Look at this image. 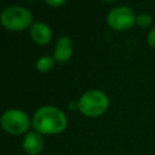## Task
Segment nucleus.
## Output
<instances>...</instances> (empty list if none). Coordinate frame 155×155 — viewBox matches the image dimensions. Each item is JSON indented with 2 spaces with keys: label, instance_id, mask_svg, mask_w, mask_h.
<instances>
[{
  "label": "nucleus",
  "instance_id": "obj_1",
  "mask_svg": "<svg viewBox=\"0 0 155 155\" xmlns=\"http://www.w3.org/2000/svg\"><path fill=\"white\" fill-rule=\"evenodd\" d=\"M31 125L34 130L41 134H58L67 128L68 117L59 108L44 105L34 113Z\"/></svg>",
  "mask_w": 155,
  "mask_h": 155
},
{
  "label": "nucleus",
  "instance_id": "obj_2",
  "mask_svg": "<svg viewBox=\"0 0 155 155\" xmlns=\"http://www.w3.org/2000/svg\"><path fill=\"white\" fill-rule=\"evenodd\" d=\"M110 105L109 96L98 88L85 91L78 101V110L87 117H98L107 113Z\"/></svg>",
  "mask_w": 155,
  "mask_h": 155
},
{
  "label": "nucleus",
  "instance_id": "obj_3",
  "mask_svg": "<svg viewBox=\"0 0 155 155\" xmlns=\"http://www.w3.org/2000/svg\"><path fill=\"white\" fill-rule=\"evenodd\" d=\"M1 25L11 31H21L29 29L33 22L31 12L23 6H8L0 15Z\"/></svg>",
  "mask_w": 155,
  "mask_h": 155
},
{
  "label": "nucleus",
  "instance_id": "obj_4",
  "mask_svg": "<svg viewBox=\"0 0 155 155\" xmlns=\"http://www.w3.org/2000/svg\"><path fill=\"white\" fill-rule=\"evenodd\" d=\"M0 125L2 130L10 134L19 136L29 132L31 119L21 109H7L0 116Z\"/></svg>",
  "mask_w": 155,
  "mask_h": 155
},
{
  "label": "nucleus",
  "instance_id": "obj_5",
  "mask_svg": "<svg viewBox=\"0 0 155 155\" xmlns=\"http://www.w3.org/2000/svg\"><path fill=\"white\" fill-rule=\"evenodd\" d=\"M136 18L137 15L131 7L119 5L108 12L107 24L115 31H126L136 25Z\"/></svg>",
  "mask_w": 155,
  "mask_h": 155
},
{
  "label": "nucleus",
  "instance_id": "obj_6",
  "mask_svg": "<svg viewBox=\"0 0 155 155\" xmlns=\"http://www.w3.org/2000/svg\"><path fill=\"white\" fill-rule=\"evenodd\" d=\"M45 147V142H44V137L41 133H39L38 131H29L24 134L23 138V143H22V148L23 151L28 155H39Z\"/></svg>",
  "mask_w": 155,
  "mask_h": 155
},
{
  "label": "nucleus",
  "instance_id": "obj_7",
  "mask_svg": "<svg viewBox=\"0 0 155 155\" xmlns=\"http://www.w3.org/2000/svg\"><path fill=\"white\" fill-rule=\"evenodd\" d=\"M29 35L36 45L45 46L52 39V29L45 22H34L29 28Z\"/></svg>",
  "mask_w": 155,
  "mask_h": 155
},
{
  "label": "nucleus",
  "instance_id": "obj_8",
  "mask_svg": "<svg viewBox=\"0 0 155 155\" xmlns=\"http://www.w3.org/2000/svg\"><path fill=\"white\" fill-rule=\"evenodd\" d=\"M73 56V44L69 36H61L54 45L53 50V58L56 62L65 63L68 62Z\"/></svg>",
  "mask_w": 155,
  "mask_h": 155
},
{
  "label": "nucleus",
  "instance_id": "obj_9",
  "mask_svg": "<svg viewBox=\"0 0 155 155\" xmlns=\"http://www.w3.org/2000/svg\"><path fill=\"white\" fill-rule=\"evenodd\" d=\"M54 62L56 59L53 57H48V56H42L40 58L36 59L35 62V68L36 70H39L40 73H47L50 71L53 65H54Z\"/></svg>",
  "mask_w": 155,
  "mask_h": 155
},
{
  "label": "nucleus",
  "instance_id": "obj_10",
  "mask_svg": "<svg viewBox=\"0 0 155 155\" xmlns=\"http://www.w3.org/2000/svg\"><path fill=\"white\" fill-rule=\"evenodd\" d=\"M136 25L138 28H142V29L151 28L153 27V17L149 13H147V12H142V13L137 15Z\"/></svg>",
  "mask_w": 155,
  "mask_h": 155
},
{
  "label": "nucleus",
  "instance_id": "obj_11",
  "mask_svg": "<svg viewBox=\"0 0 155 155\" xmlns=\"http://www.w3.org/2000/svg\"><path fill=\"white\" fill-rule=\"evenodd\" d=\"M147 44L155 50V25H153L147 34Z\"/></svg>",
  "mask_w": 155,
  "mask_h": 155
},
{
  "label": "nucleus",
  "instance_id": "obj_12",
  "mask_svg": "<svg viewBox=\"0 0 155 155\" xmlns=\"http://www.w3.org/2000/svg\"><path fill=\"white\" fill-rule=\"evenodd\" d=\"M45 1H46L47 5H50V6H52V7H59V6H62L67 0H45Z\"/></svg>",
  "mask_w": 155,
  "mask_h": 155
},
{
  "label": "nucleus",
  "instance_id": "obj_13",
  "mask_svg": "<svg viewBox=\"0 0 155 155\" xmlns=\"http://www.w3.org/2000/svg\"><path fill=\"white\" fill-rule=\"evenodd\" d=\"M102 1H104V2H114L116 0H102Z\"/></svg>",
  "mask_w": 155,
  "mask_h": 155
}]
</instances>
